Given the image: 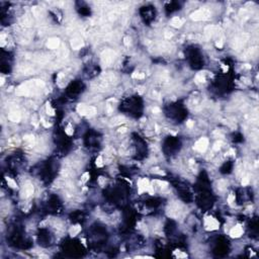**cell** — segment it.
Listing matches in <instances>:
<instances>
[{
	"label": "cell",
	"mask_w": 259,
	"mask_h": 259,
	"mask_svg": "<svg viewBox=\"0 0 259 259\" xmlns=\"http://www.w3.org/2000/svg\"><path fill=\"white\" fill-rule=\"evenodd\" d=\"M45 87V82L42 80H28L16 88L15 93L19 96H31L39 93Z\"/></svg>",
	"instance_id": "6da1fadb"
},
{
	"label": "cell",
	"mask_w": 259,
	"mask_h": 259,
	"mask_svg": "<svg viewBox=\"0 0 259 259\" xmlns=\"http://www.w3.org/2000/svg\"><path fill=\"white\" fill-rule=\"evenodd\" d=\"M77 112L80 115H89V117H92L96 113V108L93 106H89V105H86L84 103H79L76 107Z\"/></svg>",
	"instance_id": "7a4b0ae2"
},
{
	"label": "cell",
	"mask_w": 259,
	"mask_h": 259,
	"mask_svg": "<svg viewBox=\"0 0 259 259\" xmlns=\"http://www.w3.org/2000/svg\"><path fill=\"white\" fill-rule=\"evenodd\" d=\"M210 16V12L207 9H198L195 10L194 12H192L190 14V18L194 21H198V20H205L209 19Z\"/></svg>",
	"instance_id": "3957f363"
},
{
	"label": "cell",
	"mask_w": 259,
	"mask_h": 259,
	"mask_svg": "<svg viewBox=\"0 0 259 259\" xmlns=\"http://www.w3.org/2000/svg\"><path fill=\"white\" fill-rule=\"evenodd\" d=\"M220 228V223L212 216H205L204 218V229L207 231H215Z\"/></svg>",
	"instance_id": "277c9868"
},
{
	"label": "cell",
	"mask_w": 259,
	"mask_h": 259,
	"mask_svg": "<svg viewBox=\"0 0 259 259\" xmlns=\"http://www.w3.org/2000/svg\"><path fill=\"white\" fill-rule=\"evenodd\" d=\"M115 56H117V54H115V52L113 50L107 49V50H104L101 53V60H102V62L104 63V64L110 65L114 61Z\"/></svg>",
	"instance_id": "5b68a950"
},
{
	"label": "cell",
	"mask_w": 259,
	"mask_h": 259,
	"mask_svg": "<svg viewBox=\"0 0 259 259\" xmlns=\"http://www.w3.org/2000/svg\"><path fill=\"white\" fill-rule=\"evenodd\" d=\"M208 146H209V140L207 138H200L194 144L193 149L198 151V152H200V153H203V152L207 151Z\"/></svg>",
	"instance_id": "8992f818"
},
{
	"label": "cell",
	"mask_w": 259,
	"mask_h": 259,
	"mask_svg": "<svg viewBox=\"0 0 259 259\" xmlns=\"http://www.w3.org/2000/svg\"><path fill=\"white\" fill-rule=\"evenodd\" d=\"M149 186H150V183H149V180H148L147 178L140 179V180L138 181V191H139V193L142 194L143 192L148 191Z\"/></svg>",
	"instance_id": "52a82bcc"
},
{
	"label": "cell",
	"mask_w": 259,
	"mask_h": 259,
	"mask_svg": "<svg viewBox=\"0 0 259 259\" xmlns=\"http://www.w3.org/2000/svg\"><path fill=\"white\" fill-rule=\"evenodd\" d=\"M34 190H35V188H34L33 184L31 183H26L25 185L23 186L22 190H21V197H23V198L29 197L30 195L34 193Z\"/></svg>",
	"instance_id": "ba28073f"
},
{
	"label": "cell",
	"mask_w": 259,
	"mask_h": 259,
	"mask_svg": "<svg viewBox=\"0 0 259 259\" xmlns=\"http://www.w3.org/2000/svg\"><path fill=\"white\" fill-rule=\"evenodd\" d=\"M243 235V228L241 225H236L230 231V236L232 238H240Z\"/></svg>",
	"instance_id": "9c48e42d"
},
{
	"label": "cell",
	"mask_w": 259,
	"mask_h": 259,
	"mask_svg": "<svg viewBox=\"0 0 259 259\" xmlns=\"http://www.w3.org/2000/svg\"><path fill=\"white\" fill-rule=\"evenodd\" d=\"M60 46V40L58 38H51L47 42V47L51 50H56Z\"/></svg>",
	"instance_id": "30bf717a"
},
{
	"label": "cell",
	"mask_w": 259,
	"mask_h": 259,
	"mask_svg": "<svg viewBox=\"0 0 259 259\" xmlns=\"http://www.w3.org/2000/svg\"><path fill=\"white\" fill-rule=\"evenodd\" d=\"M8 119H9V120L13 121V123H18V121H20V119H21V115H20L19 112L13 110V112H11L8 114Z\"/></svg>",
	"instance_id": "8fae6325"
},
{
	"label": "cell",
	"mask_w": 259,
	"mask_h": 259,
	"mask_svg": "<svg viewBox=\"0 0 259 259\" xmlns=\"http://www.w3.org/2000/svg\"><path fill=\"white\" fill-rule=\"evenodd\" d=\"M84 46L83 42L81 39H78V38H75V39H72L71 40V47L73 48L74 50H79L81 49V48Z\"/></svg>",
	"instance_id": "7c38bea8"
},
{
	"label": "cell",
	"mask_w": 259,
	"mask_h": 259,
	"mask_svg": "<svg viewBox=\"0 0 259 259\" xmlns=\"http://www.w3.org/2000/svg\"><path fill=\"white\" fill-rule=\"evenodd\" d=\"M81 232V226L80 225H75V226H72L70 230H69V233H70V236L71 237H75L77 236L79 233Z\"/></svg>",
	"instance_id": "4fadbf2b"
},
{
	"label": "cell",
	"mask_w": 259,
	"mask_h": 259,
	"mask_svg": "<svg viewBox=\"0 0 259 259\" xmlns=\"http://www.w3.org/2000/svg\"><path fill=\"white\" fill-rule=\"evenodd\" d=\"M171 25L173 26V28H181V25H182V20L180 18H178V17H173L171 19Z\"/></svg>",
	"instance_id": "5bb4252c"
},
{
	"label": "cell",
	"mask_w": 259,
	"mask_h": 259,
	"mask_svg": "<svg viewBox=\"0 0 259 259\" xmlns=\"http://www.w3.org/2000/svg\"><path fill=\"white\" fill-rule=\"evenodd\" d=\"M5 179H6V182H7V184H8V186H10L11 188H16V187H17L16 182H15L12 178H10V177H5Z\"/></svg>",
	"instance_id": "9a60e30c"
},
{
	"label": "cell",
	"mask_w": 259,
	"mask_h": 259,
	"mask_svg": "<svg viewBox=\"0 0 259 259\" xmlns=\"http://www.w3.org/2000/svg\"><path fill=\"white\" fill-rule=\"evenodd\" d=\"M46 110H47V113L49 114V115H51V117H54V115H55V109L51 106V104H50L49 102L47 103Z\"/></svg>",
	"instance_id": "2e32d148"
},
{
	"label": "cell",
	"mask_w": 259,
	"mask_h": 259,
	"mask_svg": "<svg viewBox=\"0 0 259 259\" xmlns=\"http://www.w3.org/2000/svg\"><path fill=\"white\" fill-rule=\"evenodd\" d=\"M65 133L68 135V136H72L74 134V130H73V126L71 124H69L67 126H66V129H65Z\"/></svg>",
	"instance_id": "e0dca14e"
},
{
	"label": "cell",
	"mask_w": 259,
	"mask_h": 259,
	"mask_svg": "<svg viewBox=\"0 0 259 259\" xmlns=\"http://www.w3.org/2000/svg\"><path fill=\"white\" fill-rule=\"evenodd\" d=\"M195 81H197L198 83H203V82L205 81V78H204V76L203 75V73H198V74H197L196 77H195Z\"/></svg>",
	"instance_id": "ac0fdd59"
},
{
	"label": "cell",
	"mask_w": 259,
	"mask_h": 259,
	"mask_svg": "<svg viewBox=\"0 0 259 259\" xmlns=\"http://www.w3.org/2000/svg\"><path fill=\"white\" fill-rule=\"evenodd\" d=\"M125 119L124 118H121V117H117V118H114L112 119V124L113 125H119V124H123L125 123Z\"/></svg>",
	"instance_id": "d6986e66"
},
{
	"label": "cell",
	"mask_w": 259,
	"mask_h": 259,
	"mask_svg": "<svg viewBox=\"0 0 259 259\" xmlns=\"http://www.w3.org/2000/svg\"><path fill=\"white\" fill-rule=\"evenodd\" d=\"M95 164H96L97 167H102L103 166V159L101 156H98L96 158V160H95Z\"/></svg>",
	"instance_id": "ffe728a7"
},
{
	"label": "cell",
	"mask_w": 259,
	"mask_h": 259,
	"mask_svg": "<svg viewBox=\"0 0 259 259\" xmlns=\"http://www.w3.org/2000/svg\"><path fill=\"white\" fill-rule=\"evenodd\" d=\"M133 78H136V79H143L145 77V74L144 73H139V72H134V74L132 75Z\"/></svg>",
	"instance_id": "44dd1931"
},
{
	"label": "cell",
	"mask_w": 259,
	"mask_h": 259,
	"mask_svg": "<svg viewBox=\"0 0 259 259\" xmlns=\"http://www.w3.org/2000/svg\"><path fill=\"white\" fill-rule=\"evenodd\" d=\"M235 202V195L233 194V193H230L229 194V196H228V203L230 204V205H233V203Z\"/></svg>",
	"instance_id": "7402d4cb"
},
{
	"label": "cell",
	"mask_w": 259,
	"mask_h": 259,
	"mask_svg": "<svg viewBox=\"0 0 259 259\" xmlns=\"http://www.w3.org/2000/svg\"><path fill=\"white\" fill-rule=\"evenodd\" d=\"M24 141H28L29 144H33V143L35 142V137L33 136V135H30V136H25L24 137Z\"/></svg>",
	"instance_id": "603a6c76"
},
{
	"label": "cell",
	"mask_w": 259,
	"mask_h": 259,
	"mask_svg": "<svg viewBox=\"0 0 259 259\" xmlns=\"http://www.w3.org/2000/svg\"><path fill=\"white\" fill-rule=\"evenodd\" d=\"M222 145H223V142H222V141L216 142V143H215V145H214V150H215V151H219V150L221 149Z\"/></svg>",
	"instance_id": "cb8c5ba5"
},
{
	"label": "cell",
	"mask_w": 259,
	"mask_h": 259,
	"mask_svg": "<svg viewBox=\"0 0 259 259\" xmlns=\"http://www.w3.org/2000/svg\"><path fill=\"white\" fill-rule=\"evenodd\" d=\"M88 179H89V173L88 172H85L82 175V177H81V182L82 183H86Z\"/></svg>",
	"instance_id": "d4e9b609"
},
{
	"label": "cell",
	"mask_w": 259,
	"mask_h": 259,
	"mask_svg": "<svg viewBox=\"0 0 259 259\" xmlns=\"http://www.w3.org/2000/svg\"><path fill=\"white\" fill-rule=\"evenodd\" d=\"M241 183H242V185H243V186L247 185V184L249 183V176H248V175H245L244 177L242 178V181H241Z\"/></svg>",
	"instance_id": "484cf974"
},
{
	"label": "cell",
	"mask_w": 259,
	"mask_h": 259,
	"mask_svg": "<svg viewBox=\"0 0 259 259\" xmlns=\"http://www.w3.org/2000/svg\"><path fill=\"white\" fill-rule=\"evenodd\" d=\"M193 126H194V121H193V120L189 119V120L186 121V126H187V128L192 129V128H193Z\"/></svg>",
	"instance_id": "4316f807"
},
{
	"label": "cell",
	"mask_w": 259,
	"mask_h": 259,
	"mask_svg": "<svg viewBox=\"0 0 259 259\" xmlns=\"http://www.w3.org/2000/svg\"><path fill=\"white\" fill-rule=\"evenodd\" d=\"M174 254H175L177 257H187V255L185 254V253H182V252H180V251H175L174 252Z\"/></svg>",
	"instance_id": "83f0119b"
},
{
	"label": "cell",
	"mask_w": 259,
	"mask_h": 259,
	"mask_svg": "<svg viewBox=\"0 0 259 259\" xmlns=\"http://www.w3.org/2000/svg\"><path fill=\"white\" fill-rule=\"evenodd\" d=\"M216 46H217V48H219V49H222V48H223V41L220 40L218 42H216Z\"/></svg>",
	"instance_id": "f1b7e54d"
},
{
	"label": "cell",
	"mask_w": 259,
	"mask_h": 259,
	"mask_svg": "<svg viewBox=\"0 0 259 259\" xmlns=\"http://www.w3.org/2000/svg\"><path fill=\"white\" fill-rule=\"evenodd\" d=\"M157 182H158V184H159V185H160L161 187H166V186L168 185V183L165 182V181H160V180H158Z\"/></svg>",
	"instance_id": "f546056e"
},
{
	"label": "cell",
	"mask_w": 259,
	"mask_h": 259,
	"mask_svg": "<svg viewBox=\"0 0 259 259\" xmlns=\"http://www.w3.org/2000/svg\"><path fill=\"white\" fill-rule=\"evenodd\" d=\"M148 192H149L150 194H154V192H155L154 187H153V185H151V184H150V186H149V189H148Z\"/></svg>",
	"instance_id": "4dcf8cb0"
},
{
	"label": "cell",
	"mask_w": 259,
	"mask_h": 259,
	"mask_svg": "<svg viewBox=\"0 0 259 259\" xmlns=\"http://www.w3.org/2000/svg\"><path fill=\"white\" fill-rule=\"evenodd\" d=\"M172 36H173V35L171 33H169V31H166V33H165V38L166 39H171Z\"/></svg>",
	"instance_id": "1f68e13d"
},
{
	"label": "cell",
	"mask_w": 259,
	"mask_h": 259,
	"mask_svg": "<svg viewBox=\"0 0 259 259\" xmlns=\"http://www.w3.org/2000/svg\"><path fill=\"white\" fill-rule=\"evenodd\" d=\"M126 131H128V129H126V128H119V129L118 130L119 133H126Z\"/></svg>",
	"instance_id": "d6a6232c"
},
{
	"label": "cell",
	"mask_w": 259,
	"mask_h": 259,
	"mask_svg": "<svg viewBox=\"0 0 259 259\" xmlns=\"http://www.w3.org/2000/svg\"><path fill=\"white\" fill-rule=\"evenodd\" d=\"M124 43H125L126 46H129L130 45V39L129 38H125L124 39Z\"/></svg>",
	"instance_id": "836d02e7"
},
{
	"label": "cell",
	"mask_w": 259,
	"mask_h": 259,
	"mask_svg": "<svg viewBox=\"0 0 259 259\" xmlns=\"http://www.w3.org/2000/svg\"><path fill=\"white\" fill-rule=\"evenodd\" d=\"M222 68H223V71H224L225 73L229 70V67H228V66H226V65H222Z\"/></svg>",
	"instance_id": "e575fe53"
},
{
	"label": "cell",
	"mask_w": 259,
	"mask_h": 259,
	"mask_svg": "<svg viewBox=\"0 0 259 259\" xmlns=\"http://www.w3.org/2000/svg\"><path fill=\"white\" fill-rule=\"evenodd\" d=\"M41 123H42V124H43V125H44L45 126H47V128H48V126H50V125H49V124H47V123H46V120H45V119H42V121H41Z\"/></svg>",
	"instance_id": "d590c367"
},
{
	"label": "cell",
	"mask_w": 259,
	"mask_h": 259,
	"mask_svg": "<svg viewBox=\"0 0 259 259\" xmlns=\"http://www.w3.org/2000/svg\"><path fill=\"white\" fill-rule=\"evenodd\" d=\"M152 112H160V109L158 108V107H154V108L152 109Z\"/></svg>",
	"instance_id": "8d00e7d4"
},
{
	"label": "cell",
	"mask_w": 259,
	"mask_h": 259,
	"mask_svg": "<svg viewBox=\"0 0 259 259\" xmlns=\"http://www.w3.org/2000/svg\"><path fill=\"white\" fill-rule=\"evenodd\" d=\"M245 67L247 68V69H250V68H251V66H250L249 64H246V65H245Z\"/></svg>",
	"instance_id": "74e56055"
},
{
	"label": "cell",
	"mask_w": 259,
	"mask_h": 259,
	"mask_svg": "<svg viewBox=\"0 0 259 259\" xmlns=\"http://www.w3.org/2000/svg\"><path fill=\"white\" fill-rule=\"evenodd\" d=\"M3 84H4V78L1 77V85H3Z\"/></svg>",
	"instance_id": "f35d334b"
},
{
	"label": "cell",
	"mask_w": 259,
	"mask_h": 259,
	"mask_svg": "<svg viewBox=\"0 0 259 259\" xmlns=\"http://www.w3.org/2000/svg\"><path fill=\"white\" fill-rule=\"evenodd\" d=\"M155 129H156V132H159V128H158L157 125H155Z\"/></svg>",
	"instance_id": "ab89813d"
}]
</instances>
